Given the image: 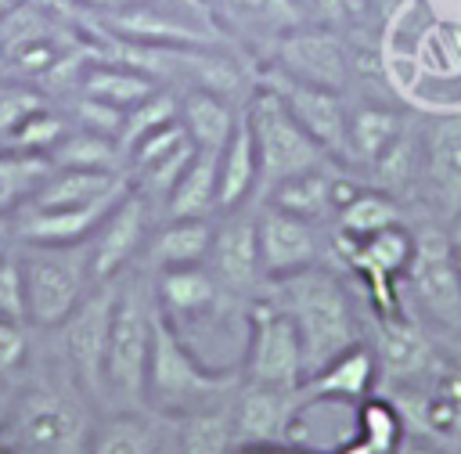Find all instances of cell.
I'll list each match as a JSON object with an SVG mask.
<instances>
[{
    "mask_svg": "<svg viewBox=\"0 0 461 454\" xmlns=\"http://www.w3.org/2000/svg\"><path fill=\"white\" fill-rule=\"evenodd\" d=\"M256 83H267L270 90H277V97L285 101V108L292 112V119L335 159L346 162V115H349V101L339 90H324V86H310V83H295L274 68L259 72Z\"/></svg>",
    "mask_w": 461,
    "mask_h": 454,
    "instance_id": "cell-11",
    "label": "cell"
},
{
    "mask_svg": "<svg viewBox=\"0 0 461 454\" xmlns=\"http://www.w3.org/2000/svg\"><path fill=\"white\" fill-rule=\"evenodd\" d=\"M0 68H4V43H0Z\"/></svg>",
    "mask_w": 461,
    "mask_h": 454,
    "instance_id": "cell-49",
    "label": "cell"
},
{
    "mask_svg": "<svg viewBox=\"0 0 461 454\" xmlns=\"http://www.w3.org/2000/svg\"><path fill=\"white\" fill-rule=\"evenodd\" d=\"M396 454H443V450H436V447H429V443H414V440H403Z\"/></svg>",
    "mask_w": 461,
    "mask_h": 454,
    "instance_id": "cell-43",
    "label": "cell"
},
{
    "mask_svg": "<svg viewBox=\"0 0 461 454\" xmlns=\"http://www.w3.org/2000/svg\"><path fill=\"white\" fill-rule=\"evenodd\" d=\"M148 241V198L130 184L90 238V274L94 281H112Z\"/></svg>",
    "mask_w": 461,
    "mask_h": 454,
    "instance_id": "cell-15",
    "label": "cell"
},
{
    "mask_svg": "<svg viewBox=\"0 0 461 454\" xmlns=\"http://www.w3.org/2000/svg\"><path fill=\"white\" fill-rule=\"evenodd\" d=\"M83 11H97L101 18L104 14H112V11H122V7H130V4H137V0H76Z\"/></svg>",
    "mask_w": 461,
    "mask_h": 454,
    "instance_id": "cell-42",
    "label": "cell"
},
{
    "mask_svg": "<svg viewBox=\"0 0 461 454\" xmlns=\"http://www.w3.org/2000/svg\"><path fill=\"white\" fill-rule=\"evenodd\" d=\"M0 454H14V450H11V447H4V443H0Z\"/></svg>",
    "mask_w": 461,
    "mask_h": 454,
    "instance_id": "cell-48",
    "label": "cell"
},
{
    "mask_svg": "<svg viewBox=\"0 0 461 454\" xmlns=\"http://www.w3.org/2000/svg\"><path fill=\"white\" fill-rule=\"evenodd\" d=\"M256 177H259V162H256L252 126L245 112H238V123L216 159V213L241 209L256 195Z\"/></svg>",
    "mask_w": 461,
    "mask_h": 454,
    "instance_id": "cell-21",
    "label": "cell"
},
{
    "mask_svg": "<svg viewBox=\"0 0 461 454\" xmlns=\"http://www.w3.org/2000/svg\"><path fill=\"white\" fill-rule=\"evenodd\" d=\"M212 277L227 288H252L259 270V241H256V216L230 209L220 223H212V241L205 256Z\"/></svg>",
    "mask_w": 461,
    "mask_h": 454,
    "instance_id": "cell-17",
    "label": "cell"
},
{
    "mask_svg": "<svg viewBox=\"0 0 461 454\" xmlns=\"http://www.w3.org/2000/svg\"><path fill=\"white\" fill-rule=\"evenodd\" d=\"M47 108V101L29 86H4L0 90V137L7 141L32 112Z\"/></svg>",
    "mask_w": 461,
    "mask_h": 454,
    "instance_id": "cell-39",
    "label": "cell"
},
{
    "mask_svg": "<svg viewBox=\"0 0 461 454\" xmlns=\"http://www.w3.org/2000/svg\"><path fill=\"white\" fill-rule=\"evenodd\" d=\"M230 371H212L184 346L173 321L155 306L151 317V350L144 371V400L162 414H194L220 407V396L230 389Z\"/></svg>",
    "mask_w": 461,
    "mask_h": 454,
    "instance_id": "cell-2",
    "label": "cell"
},
{
    "mask_svg": "<svg viewBox=\"0 0 461 454\" xmlns=\"http://www.w3.org/2000/svg\"><path fill=\"white\" fill-rule=\"evenodd\" d=\"M400 281L425 321L447 335H461V270L447 227L421 223L414 231V252Z\"/></svg>",
    "mask_w": 461,
    "mask_h": 454,
    "instance_id": "cell-7",
    "label": "cell"
},
{
    "mask_svg": "<svg viewBox=\"0 0 461 454\" xmlns=\"http://www.w3.org/2000/svg\"><path fill=\"white\" fill-rule=\"evenodd\" d=\"M378 378L375 368V353L364 342H353L349 350H342L339 357H331L328 364H321L317 371H310L299 386V400L303 407H310L313 400H364L371 396Z\"/></svg>",
    "mask_w": 461,
    "mask_h": 454,
    "instance_id": "cell-20",
    "label": "cell"
},
{
    "mask_svg": "<svg viewBox=\"0 0 461 454\" xmlns=\"http://www.w3.org/2000/svg\"><path fill=\"white\" fill-rule=\"evenodd\" d=\"M321 223H310L303 216H292L270 202L256 213V241H259V270L263 277H285L303 267H313L321 259Z\"/></svg>",
    "mask_w": 461,
    "mask_h": 454,
    "instance_id": "cell-14",
    "label": "cell"
},
{
    "mask_svg": "<svg viewBox=\"0 0 461 454\" xmlns=\"http://www.w3.org/2000/svg\"><path fill=\"white\" fill-rule=\"evenodd\" d=\"M407 440L400 411L382 396H364L357 411V436L335 454H396Z\"/></svg>",
    "mask_w": 461,
    "mask_h": 454,
    "instance_id": "cell-30",
    "label": "cell"
},
{
    "mask_svg": "<svg viewBox=\"0 0 461 454\" xmlns=\"http://www.w3.org/2000/svg\"><path fill=\"white\" fill-rule=\"evenodd\" d=\"M335 241H360L367 234H378L385 227H396V223H407V205L382 191V187H371L364 184L339 213H335Z\"/></svg>",
    "mask_w": 461,
    "mask_h": 454,
    "instance_id": "cell-24",
    "label": "cell"
},
{
    "mask_svg": "<svg viewBox=\"0 0 461 454\" xmlns=\"http://www.w3.org/2000/svg\"><path fill=\"white\" fill-rule=\"evenodd\" d=\"M130 187V184H126ZM126 187L76 209H18V234L25 245H86Z\"/></svg>",
    "mask_w": 461,
    "mask_h": 454,
    "instance_id": "cell-19",
    "label": "cell"
},
{
    "mask_svg": "<svg viewBox=\"0 0 461 454\" xmlns=\"http://www.w3.org/2000/svg\"><path fill=\"white\" fill-rule=\"evenodd\" d=\"M29 360V331L22 317H0V378L11 382Z\"/></svg>",
    "mask_w": 461,
    "mask_h": 454,
    "instance_id": "cell-38",
    "label": "cell"
},
{
    "mask_svg": "<svg viewBox=\"0 0 461 454\" xmlns=\"http://www.w3.org/2000/svg\"><path fill=\"white\" fill-rule=\"evenodd\" d=\"M176 119H180V101H176L169 90H151L140 104L126 108L122 130H119L115 144H119V151L126 155L140 137H148V133H155V130H162V126H169V123H176Z\"/></svg>",
    "mask_w": 461,
    "mask_h": 454,
    "instance_id": "cell-35",
    "label": "cell"
},
{
    "mask_svg": "<svg viewBox=\"0 0 461 454\" xmlns=\"http://www.w3.org/2000/svg\"><path fill=\"white\" fill-rule=\"evenodd\" d=\"M216 159H220V151L194 148L187 169L180 173L176 187L166 198L169 220H180V216H212L216 213Z\"/></svg>",
    "mask_w": 461,
    "mask_h": 454,
    "instance_id": "cell-29",
    "label": "cell"
},
{
    "mask_svg": "<svg viewBox=\"0 0 461 454\" xmlns=\"http://www.w3.org/2000/svg\"><path fill=\"white\" fill-rule=\"evenodd\" d=\"M191 155H194V141L184 137L176 148H169V151L158 155L155 162L140 166V169L130 177V184H133L144 198H169V191L176 187V180H180V173L187 169Z\"/></svg>",
    "mask_w": 461,
    "mask_h": 454,
    "instance_id": "cell-36",
    "label": "cell"
},
{
    "mask_svg": "<svg viewBox=\"0 0 461 454\" xmlns=\"http://www.w3.org/2000/svg\"><path fill=\"white\" fill-rule=\"evenodd\" d=\"M306 378L303 342L295 321L281 310L274 295L249 306V342H245V382L270 389H299Z\"/></svg>",
    "mask_w": 461,
    "mask_h": 454,
    "instance_id": "cell-8",
    "label": "cell"
},
{
    "mask_svg": "<svg viewBox=\"0 0 461 454\" xmlns=\"http://www.w3.org/2000/svg\"><path fill=\"white\" fill-rule=\"evenodd\" d=\"M411 115L396 108L389 97H360L349 104L346 115V166H353L360 177L364 169L403 133Z\"/></svg>",
    "mask_w": 461,
    "mask_h": 454,
    "instance_id": "cell-18",
    "label": "cell"
},
{
    "mask_svg": "<svg viewBox=\"0 0 461 454\" xmlns=\"http://www.w3.org/2000/svg\"><path fill=\"white\" fill-rule=\"evenodd\" d=\"M65 133V119L58 115V112H47V108H40V112H32L11 137H7V148H22V151H50L54 144H58V137Z\"/></svg>",
    "mask_w": 461,
    "mask_h": 454,
    "instance_id": "cell-37",
    "label": "cell"
},
{
    "mask_svg": "<svg viewBox=\"0 0 461 454\" xmlns=\"http://www.w3.org/2000/svg\"><path fill=\"white\" fill-rule=\"evenodd\" d=\"M126 184L130 177L122 169H50V177L36 187V195L22 209H76Z\"/></svg>",
    "mask_w": 461,
    "mask_h": 454,
    "instance_id": "cell-23",
    "label": "cell"
},
{
    "mask_svg": "<svg viewBox=\"0 0 461 454\" xmlns=\"http://www.w3.org/2000/svg\"><path fill=\"white\" fill-rule=\"evenodd\" d=\"M7 256V241H4V227H0V259Z\"/></svg>",
    "mask_w": 461,
    "mask_h": 454,
    "instance_id": "cell-46",
    "label": "cell"
},
{
    "mask_svg": "<svg viewBox=\"0 0 461 454\" xmlns=\"http://www.w3.org/2000/svg\"><path fill=\"white\" fill-rule=\"evenodd\" d=\"M50 159L43 151H22V148H4L0 151V220L18 213L36 187L50 177Z\"/></svg>",
    "mask_w": 461,
    "mask_h": 454,
    "instance_id": "cell-31",
    "label": "cell"
},
{
    "mask_svg": "<svg viewBox=\"0 0 461 454\" xmlns=\"http://www.w3.org/2000/svg\"><path fill=\"white\" fill-rule=\"evenodd\" d=\"M18 4H22V0H0V18H4V14H7V11H14V7H18Z\"/></svg>",
    "mask_w": 461,
    "mask_h": 454,
    "instance_id": "cell-45",
    "label": "cell"
},
{
    "mask_svg": "<svg viewBox=\"0 0 461 454\" xmlns=\"http://www.w3.org/2000/svg\"><path fill=\"white\" fill-rule=\"evenodd\" d=\"M151 317H155V295H144L140 281H126L122 288H115V306L104 342V400H119L122 407L144 400Z\"/></svg>",
    "mask_w": 461,
    "mask_h": 454,
    "instance_id": "cell-5",
    "label": "cell"
},
{
    "mask_svg": "<svg viewBox=\"0 0 461 454\" xmlns=\"http://www.w3.org/2000/svg\"><path fill=\"white\" fill-rule=\"evenodd\" d=\"M220 295V281L209 267L187 263V267H162L155 270V306L166 321H187L202 310H209Z\"/></svg>",
    "mask_w": 461,
    "mask_h": 454,
    "instance_id": "cell-22",
    "label": "cell"
},
{
    "mask_svg": "<svg viewBox=\"0 0 461 454\" xmlns=\"http://www.w3.org/2000/svg\"><path fill=\"white\" fill-rule=\"evenodd\" d=\"M180 123H184L187 137L194 141V148L220 151L238 123V108L202 86H191V94H184V101H180Z\"/></svg>",
    "mask_w": 461,
    "mask_h": 454,
    "instance_id": "cell-28",
    "label": "cell"
},
{
    "mask_svg": "<svg viewBox=\"0 0 461 454\" xmlns=\"http://www.w3.org/2000/svg\"><path fill=\"white\" fill-rule=\"evenodd\" d=\"M450 241H454V256H457V270H461V223L450 231Z\"/></svg>",
    "mask_w": 461,
    "mask_h": 454,
    "instance_id": "cell-44",
    "label": "cell"
},
{
    "mask_svg": "<svg viewBox=\"0 0 461 454\" xmlns=\"http://www.w3.org/2000/svg\"><path fill=\"white\" fill-rule=\"evenodd\" d=\"M86 454H162V425L151 414L119 411L90 432Z\"/></svg>",
    "mask_w": 461,
    "mask_h": 454,
    "instance_id": "cell-27",
    "label": "cell"
},
{
    "mask_svg": "<svg viewBox=\"0 0 461 454\" xmlns=\"http://www.w3.org/2000/svg\"><path fill=\"white\" fill-rule=\"evenodd\" d=\"M234 450V432H230V411L209 407L194 414H180V436H176V454H230Z\"/></svg>",
    "mask_w": 461,
    "mask_h": 454,
    "instance_id": "cell-34",
    "label": "cell"
},
{
    "mask_svg": "<svg viewBox=\"0 0 461 454\" xmlns=\"http://www.w3.org/2000/svg\"><path fill=\"white\" fill-rule=\"evenodd\" d=\"M0 317L25 321V281H22V263L14 252L0 259Z\"/></svg>",
    "mask_w": 461,
    "mask_h": 454,
    "instance_id": "cell-41",
    "label": "cell"
},
{
    "mask_svg": "<svg viewBox=\"0 0 461 454\" xmlns=\"http://www.w3.org/2000/svg\"><path fill=\"white\" fill-rule=\"evenodd\" d=\"M112 306H115V285L101 281V288L86 292L83 303L65 321V357L79 386L97 400H104V342H108Z\"/></svg>",
    "mask_w": 461,
    "mask_h": 454,
    "instance_id": "cell-12",
    "label": "cell"
},
{
    "mask_svg": "<svg viewBox=\"0 0 461 454\" xmlns=\"http://www.w3.org/2000/svg\"><path fill=\"white\" fill-rule=\"evenodd\" d=\"M274 288H277L274 299L295 321L306 375L328 364L331 357H339L342 350H349L353 342H360V324L349 292L339 281V274H331L328 267L313 263L295 274L274 277Z\"/></svg>",
    "mask_w": 461,
    "mask_h": 454,
    "instance_id": "cell-1",
    "label": "cell"
},
{
    "mask_svg": "<svg viewBox=\"0 0 461 454\" xmlns=\"http://www.w3.org/2000/svg\"><path fill=\"white\" fill-rule=\"evenodd\" d=\"M151 90H158L151 76H144L140 68H130L122 61H112L104 54L86 58V65L79 72V94L97 97V101H108V104H115L122 112L133 108V104H140Z\"/></svg>",
    "mask_w": 461,
    "mask_h": 454,
    "instance_id": "cell-25",
    "label": "cell"
},
{
    "mask_svg": "<svg viewBox=\"0 0 461 454\" xmlns=\"http://www.w3.org/2000/svg\"><path fill=\"white\" fill-rule=\"evenodd\" d=\"M76 119L83 123V130H94V133H104V137H119V130H122V108H115V104H108V101H97V97H86V94H79V101H76Z\"/></svg>",
    "mask_w": 461,
    "mask_h": 454,
    "instance_id": "cell-40",
    "label": "cell"
},
{
    "mask_svg": "<svg viewBox=\"0 0 461 454\" xmlns=\"http://www.w3.org/2000/svg\"><path fill=\"white\" fill-rule=\"evenodd\" d=\"M371 353H375L378 378H389L400 386H418V378H429V371L436 368L429 335L403 313L378 317V339Z\"/></svg>",
    "mask_w": 461,
    "mask_h": 454,
    "instance_id": "cell-16",
    "label": "cell"
},
{
    "mask_svg": "<svg viewBox=\"0 0 461 454\" xmlns=\"http://www.w3.org/2000/svg\"><path fill=\"white\" fill-rule=\"evenodd\" d=\"M245 119H249L252 141H256V162H259L256 195L259 198H267L281 180H288L295 173H306V169H313V166L331 159L292 119V112L285 108L277 90H270L267 83H256L252 97L245 101Z\"/></svg>",
    "mask_w": 461,
    "mask_h": 454,
    "instance_id": "cell-3",
    "label": "cell"
},
{
    "mask_svg": "<svg viewBox=\"0 0 461 454\" xmlns=\"http://www.w3.org/2000/svg\"><path fill=\"white\" fill-rule=\"evenodd\" d=\"M209 4H212V14L216 11L227 14V25L256 36H270V47L285 29L303 22L292 0H209Z\"/></svg>",
    "mask_w": 461,
    "mask_h": 454,
    "instance_id": "cell-33",
    "label": "cell"
},
{
    "mask_svg": "<svg viewBox=\"0 0 461 454\" xmlns=\"http://www.w3.org/2000/svg\"><path fill=\"white\" fill-rule=\"evenodd\" d=\"M270 61H274L270 65L274 72H281L295 83H310V86H324V90H339V94H346L353 86L349 40L324 25L299 22V25L285 29L270 47Z\"/></svg>",
    "mask_w": 461,
    "mask_h": 454,
    "instance_id": "cell-9",
    "label": "cell"
},
{
    "mask_svg": "<svg viewBox=\"0 0 461 454\" xmlns=\"http://www.w3.org/2000/svg\"><path fill=\"white\" fill-rule=\"evenodd\" d=\"M303 414L299 389H270V386H252L238 393L230 407V432H234V450L238 447H274L288 443L295 418Z\"/></svg>",
    "mask_w": 461,
    "mask_h": 454,
    "instance_id": "cell-13",
    "label": "cell"
},
{
    "mask_svg": "<svg viewBox=\"0 0 461 454\" xmlns=\"http://www.w3.org/2000/svg\"><path fill=\"white\" fill-rule=\"evenodd\" d=\"M414 202L421 223L454 231L461 223V108L421 115V177Z\"/></svg>",
    "mask_w": 461,
    "mask_h": 454,
    "instance_id": "cell-6",
    "label": "cell"
},
{
    "mask_svg": "<svg viewBox=\"0 0 461 454\" xmlns=\"http://www.w3.org/2000/svg\"><path fill=\"white\" fill-rule=\"evenodd\" d=\"M209 241H212V220L209 216H180V220H169L162 231L151 234L148 259L155 270L205 263Z\"/></svg>",
    "mask_w": 461,
    "mask_h": 454,
    "instance_id": "cell-26",
    "label": "cell"
},
{
    "mask_svg": "<svg viewBox=\"0 0 461 454\" xmlns=\"http://www.w3.org/2000/svg\"><path fill=\"white\" fill-rule=\"evenodd\" d=\"M14 447L22 454H86V418L68 393L36 389L11 414Z\"/></svg>",
    "mask_w": 461,
    "mask_h": 454,
    "instance_id": "cell-10",
    "label": "cell"
},
{
    "mask_svg": "<svg viewBox=\"0 0 461 454\" xmlns=\"http://www.w3.org/2000/svg\"><path fill=\"white\" fill-rule=\"evenodd\" d=\"M54 169H122V151L115 137L94 130H65L58 144L47 151Z\"/></svg>",
    "mask_w": 461,
    "mask_h": 454,
    "instance_id": "cell-32",
    "label": "cell"
},
{
    "mask_svg": "<svg viewBox=\"0 0 461 454\" xmlns=\"http://www.w3.org/2000/svg\"><path fill=\"white\" fill-rule=\"evenodd\" d=\"M4 404H7V396H4V378H0V414H4Z\"/></svg>",
    "mask_w": 461,
    "mask_h": 454,
    "instance_id": "cell-47",
    "label": "cell"
},
{
    "mask_svg": "<svg viewBox=\"0 0 461 454\" xmlns=\"http://www.w3.org/2000/svg\"><path fill=\"white\" fill-rule=\"evenodd\" d=\"M25 281V321L36 328L65 324L83 303L90 274L86 245H25L18 252Z\"/></svg>",
    "mask_w": 461,
    "mask_h": 454,
    "instance_id": "cell-4",
    "label": "cell"
}]
</instances>
